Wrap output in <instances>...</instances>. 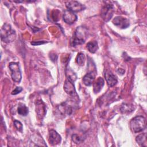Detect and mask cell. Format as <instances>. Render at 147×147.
I'll return each instance as SVG.
<instances>
[{
    "label": "cell",
    "instance_id": "6da1fadb",
    "mask_svg": "<svg viewBox=\"0 0 147 147\" xmlns=\"http://www.w3.org/2000/svg\"><path fill=\"white\" fill-rule=\"evenodd\" d=\"M87 36V30L86 28L83 26L78 27L75 31L73 34V37L71 39V46L76 47L77 45L84 44L88 37Z\"/></svg>",
    "mask_w": 147,
    "mask_h": 147
},
{
    "label": "cell",
    "instance_id": "7a4b0ae2",
    "mask_svg": "<svg viewBox=\"0 0 147 147\" xmlns=\"http://www.w3.org/2000/svg\"><path fill=\"white\" fill-rule=\"evenodd\" d=\"M16 37V31L12 29L11 25L7 23L5 24L1 28V38L5 42H11Z\"/></svg>",
    "mask_w": 147,
    "mask_h": 147
},
{
    "label": "cell",
    "instance_id": "3957f363",
    "mask_svg": "<svg viewBox=\"0 0 147 147\" xmlns=\"http://www.w3.org/2000/svg\"><path fill=\"white\" fill-rule=\"evenodd\" d=\"M146 127V119L142 116H137L130 122V128L135 133L143 131Z\"/></svg>",
    "mask_w": 147,
    "mask_h": 147
},
{
    "label": "cell",
    "instance_id": "277c9868",
    "mask_svg": "<svg viewBox=\"0 0 147 147\" xmlns=\"http://www.w3.org/2000/svg\"><path fill=\"white\" fill-rule=\"evenodd\" d=\"M9 67L11 71V76L13 80L15 82H20L22 79V75L19 65L17 62H11L9 63Z\"/></svg>",
    "mask_w": 147,
    "mask_h": 147
},
{
    "label": "cell",
    "instance_id": "5b68a950",
    "mask_svg": "<svg viewBox=\"0 0 147 147\" xmlns=\"http://www.w3.org/2000/svg\"><path fill=\"white\" fill-rule=\"evenodd\" d=\"M113 13V5L111 4H106L101 10V17L105 22H108L112 18Z\"/></svg>",
    "mask_w": 147,
    "mask_h": 147
},
{
    "label": "cell",
    "instance_id": "8992f818",
    "mask_svg": "<svg viewBox=\"0 0 147 147\" xmlns=\"http://www.w3.org/2000/svg\"><path fill=\"white\" fill-rule=\"evenodd\" d=\"M65 6L68 10H71L72 12H79L86 9L84 5L76 1H69L65 2Z\"/></svg>",
    "mask_w": 147,
    "mask_h": 147
},
{
    "label": "cell",
    "instance_id": "52a82bcc",
    "mask_svg": "<svg viewBox=\"0 0 147 147\" xmlns=\"http://www.w3.org/2000/svg\"><path fill=\"white\" fill-rule=\"evenodd\" d=\"M63 21L66 24L71 25L76 21L78 17L74 12L67 9L64 11L63 15Z\"/></svg>",
    "mask_w": 147,
    "mask_h": 147
},
{
    "label": "cell",
    "instance_id": "ba28073f",
    "mask_svg": "<svg viewBox=\"0 0 147 147\" xmlns=\"http://www.w3.org/2000/svg\"><path fill=\"white\" fill-rule=\"evenodd\" d=\"M113 23L121 29H126L129 26V20L126 18L122 16L115 17L113 20Z\"/></svg>",
    "mask_w": 147,
    "mask_h": 147
},
{
    "label": "cell",
    "instance_id": "9c48e42d",
    "mask_svg": "<svg viewBox=\"0 0 147 147\" xmlns=\"http://www.w3.org/2000/svg\"><path fill=\"white\" fill-rule=\"evenodd\" d=\"M61 141V136L55 130H51L49 132V142L51 145H55L59 144Z\"/></svg>",
    "mask_w": 147,
    "mask_h": 147
},
{
    "label": "cell",
    "instance_id": "30bf717a",
    "mask_svg": "<svg viewBox=\"0 0 147 147\" xmlns=\"http://www.w3.org/2000/svg\"><path fill=\"white\" fill-rule=\"evenodd\" d=\"M105 77L107 85L110 87L114 86L118 82L117 77L111 71H106L105 74Z\"/></svg>",
    "mask_w": 147,
    "mask_h": 147
},
{
    "label": "cell",
    "instance_id": "8fae6325",
    "mask_svg": "<svg viewBox=\"0 0 147 147\" xmlns=\"http://www.w3.org/2000/svg\"><path fill=\"white\" fill-rule=\"evenodd\" d=\"M64 90L65 92L69 95L74 96L75 94L76 95L74 83L69 80H65L64 84Z\"/></svg>",
    "mask_w": 147,
    "mask_h": 147
},
{
    "label": "cell",
    "instance_id": "7c38bea8",
    "mask_svg": "<svg viewBox=\"0 0 147 147\" xmlns=\"http://www.w3.org/2000/svg\"><path fill=\"white\" fill-rule=\"evenodd\" d=\"M95 78V74L91 71L87 73L83 78V82L87 86H90L92 85Z\"/></svg>",
    "mask_w": 147,
    "mask_h": 147
},
{
    "label": "cell",
    "instance_id": "4fadbf2b",
    "mask_svg": "<svg viewBox=\"0 0 147 147\" xmlns=\"http://www.w3.org/2000/svg\"><path fill=\"white\" fill-rule=\"evenodd\" d=\"M105 84L104 80L102 78L99 77L93 84V90L95 93H98L102 89Z\"/></svg>",
    "mask_w": 147,
    "mask_h": 147
},
{
    "label": "cell",
    "instance_id": "5bb4252c",
    "mask_svg": "<svg viewBox=\"0 0 147 147\" xmlns=\"http://www.w3.org/2000/svg\"><path fill=\"white\" fill-rule=\"evenodd\" d=\"M59 110L60 112L63 115H64L65 114L69 115L72 111L71 106L67 105V102L63 103L61 105H60L59 107Z\"/></svg>",
    "mask_w": 147,
    "mask_h": 147
},
{
    "label": "cell",
    "instance_id": "9a60e30c",
    "mask_svg": "<svg viewBox=\"0 0 147 147\" xmlns=\"http://www.w3.org/2000/svg\"><path fill=\"white\" fill-rule=\"evenodd\" d=\"M136 141L139 145L142 146H147L146 134L142 133L139 134L136 137Z\"/></svg>",
    "mask_w": 147,
    "mask_h": 147
},
{
    "label": "cell",
    "instance_id": "2e32d148",
    "mask_svg": "<svg viewBox=\"0 0 147 147\" xmlns=\"http://www.w3.org/2000/svg\"><path fill=\"white\" fill-rule=\"evenodd\" d=\"M87 48L91 53H95L98 49V42L96 41H90L87 44Z\"/></svg>",
    "mask_w": 147,
    "mask_h": 147
},
{
    "label": "cell",
    "instance_id": "e0dca14e",
    "mask_svg": "<svg viewBox=\"0 0 147 147\" xmlns=\"http://www.w3.org/2000/svg\"><path fill=\"white\" fill-rule=\"evenodd\" d=\"M18 113L22 116H26L29 113L28 108L22 103H20L17 109Z\"/></svg>",
    "mask_w": 147,
    "mask_h": 147
},
{
    "label": "cell",
    "instance_id": "ac0fdd59",
    "mask_svg": "<svg viewBox=\"0 0 147 147\" xmlns=\"http://www.w3.org/2000/svg\"><path fill=\"white\" fill-rule=\"evenodd\" d=\"M65 73H66V76H67L68 80L71 81L73 83L76 80L77 76H76L75 73L74 72V71L72 69H71L69 68L66 69Z\"/></svg>",
    "mask_w": 147,
    "mask_h": 147
},
{
    "label": "cell",
    "instance_id": "d6986e66",
    "mask_svg": "<svg viewBox=\"0 0 147 147\" xmlns=\"http://www.w3.org/2000/svg\"><path fill=\"white\" fill-rule=\"evenodd\" d=\"M85 56L83 53H79L78 54L76 59V61L77 64L80 65V66H82L84 65V62H85Z\"/></svg>",
    "mask_w": 147,
    "mask_h": 147
},
{
    "label": "cell",
    "instance_id": "ffe728a7",
    "mask_svg": "<svg viewBox=\"0 0 147 147\" xmlns=\"http://www.w3.org/2000/svg\"><path fill=\"white\" fill-rule=\"evenodd\" d=\"M72 140L74 141V143L78 144L81 143L83 141V138L81 137H80L79 135L76 134H74L72 136Z\"/></svg>",
    "mask_w": 147,
    "mask_h": 147
},
{
    "label": "cell",
    "instance_id": "44dd1931",
    "mask_svg": "<svg viewBox=\"0 0 147 147\" xmlns=\"http://www.w3.org/2000/svg\"><path fill=\"white\" fill-rule=\"evenodd\" d=\"M14 125L18 130H19L20 131H22V129H23V126H22V124L21 123V122H20L18 121H17V120H15L14 121Z\"/></svg>",
    "mask_w": 147,
    "mask_h": 147
},
{
    "label": "cell",
    "instance_id": "7402d4cb",
    "mask_svg": "<svg viewBox=\"0 0 147 147\" xmlns=\"http://www.w3.org/2000/svg\"><path fill=\"white\" fill-rule=\"evenodd\" d=\"M133 110V109L130 106H129V105H124L121 107V111H123L124 113H126V111L129 112V111H132Z\"/></svg>",
    "mask_w": 147,
    "mask_h": 147
},
{
    "label": "cell",
    "instance_id": "603a6c76",
    "mask_svg": "<svg viewBox=\"0 0 147 147\" xmlns=\"http://www.w3.org/2000/svg\"><path fill=\"white\" fill-rule=\"evenodd\" d=\"M22 90V88L21 87H17L13 91L11 92L12 95H17L19 94Z\"/></svg>",
    "mask_w": 147,
    "mask_h": 147
},
{
    "label": "cell",
    "instance_id": "cb8c5ba5",
    "mask_svg": "<svg viewBox=\"0 0 147 147\" xmlns=\"http://www.w3.org/2000/svg\"><path fill=\"white\" fill-rule=\"evenodd\" d=\"M47 42L45 41H38L37 42H32L31 44L33 45H41V44H43L45 43H47Z\"/></svg>",
    "mask_w": 147,
    "mask_h": 147
}]
</instances>
